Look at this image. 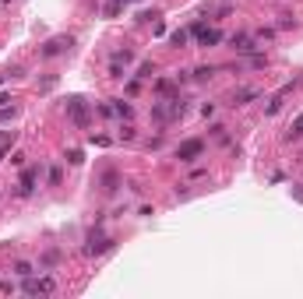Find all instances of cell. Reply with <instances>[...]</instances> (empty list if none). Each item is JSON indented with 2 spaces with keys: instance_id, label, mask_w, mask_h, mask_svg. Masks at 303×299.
<instances>
[{
  "instance_id": "44dd1931",
  "label": "cell",
  "mask_w": 303,
  "mask_h": 299,
  "mask_svg": "<svg viewBox=\"0 0 303 299\" xmlns=\"http://www.w3.org/2000/svg\"><path fill=\"white\" fill-rule=\"evenodd\" d=\"M152 74H155V64H152V60H145V64L138 67V77H152Z\"/></svg>"
},
{
  "instance_id": "9a60e30c",
  "label": "cell",
  "mask_w": 303,
  "mask_h": 299,
  "mask_svg": "<svg viewBox=\"0 0 303 299\" xmlns=\"http://www.w3.org/2000/svg\"><path fill=\"white\" fill-rule=\"evenodd\" d=\"M11 271H14V275H18V278H28V275H35V271H32V264H28V261H14V268H11Z\"/></svg>"
},
{
  "instance_id": "ffe728a7",
  "label": "cell",
  "mask_w": 303,
  "mask_h": 299,
  "mask_svg": "<svg viewBox=\"0 0 303 299\" xmlns=\"http://www.w3.org/2000/svg\"><path fill=\"white\" fill-rule=\"evenodd\" d=\"M60 180H64V173H60V165H53L50 169V187H60Z\"/></svg>"
},
{
  "instance_id": "7402d4cb",
  "label": "cell",
  "mask_w": 303,
  "mask_h": 299,
  "mask_svg": "<svg viewBox=\"0 0 303 299\" xmlns=\"http://www.w3.org/2000/svg\"><path fill=\"white\" fill-rule=\"evenodd\" d=\"M88 141H92V145H99V148H106V145H109V138H106V134H92Z\"/></svg>"
},
{
  "instance_id": "603a6c76",
  "label": "cell",
  "mask_w": 303,
  "mask_h": 299,
  "mask_svg": "<svg viewBox=\"0 0 303 299\" xmlns=\"http://www.w3.org/2000/svg\"><path fill=\"white\" fill-rule=\"evenodd\" d=\"M120 138H124V141H134L138 134H134V127H124V131H120Z\"/></svg>"
},
{
  "instance_id": "e0dca14e",
  "label": "cell",
  "mask_w": 303,
  "mask_h": 299,
  "mask_svg": "<svg viewBox=\"0 0 303 299\" xmlns=\"http://www.w3.org/2000/svg\"><path fill=\"white\" fill-rule=\"evenodd\" d=\"M279 28H296V18L286 11V14H279Z\"/></svg>"
},
{
  "instance_id": "d6986e66",
  "label": "cell",
  "mask_w": 303,
  "mask_h": 299,
  "mask_svg": "<svg viewBox=\"0 0 303 299\" xmlns=\"http://www.w3.org/2000/svg\"><path fill=\"white\" fill-rule=\"evenodd\" d=\"M67 162H71V165H81V162H85V151H81V148H71V151H67Z\"/></svg>"
},
{
  "instance_id": "ac0fdd59",
  "label": "cell",
  "mask_w": 303,
  "mask_h": 299,
  "mask_svg": "<svg viewBox=\"0 0 303 299\" xmlns=\"http://www.w3.org/2000/svg\"><path fill=\"white\" fill-rule=\"evenodd\" d=\"M254 39H257V42H268V39H275V28H257Z\"/></svg>"
},
{
  "instance_id": "8fae6325",
  "label": "cell",
  "mask_w": 303,
  "mask_h": 299,
  "mask_svg": "<svg viewBox=\"0 0 303 299\" xmlns=\"http://www.w3.org/2000/svg\"><path fill=\"white\" fill-rule=\"evenodd\" d=\"M191 74L198 77V81H208V77H215V74H219V67H215V64H201V67H194Z\"/></svg>"
},
{
  "instance_id": "5bb4252c",
  "label": "cell",
  "mask_w": 303,
  "mask_h": 299,
  "mask_svg": "<svg viewBox=\"0 0 303 299\" xmlns=\"http://www.w3.org/2000/svg\"><path fill=\"white\" fill-rule=\"evenodd\" d=\"M303 138V116H296V123L286 131V141H300Z\"/></svg>"
},
{
  "instance_id": "3957f363",
  "label": "cell",
  "mask_w": 303,
  "mask_h": 299,
  "mask_svg": "<svg viewBox=\"0 0 303 299\" xmlns=\"http://www.w3.org/2000/svg\"><path fill=\"white\" fill-rule=\"evenodd\" d=\"M191 35H194L201 46H208V50L222 42V32H219V28H208V25H201V21H194V25H191Z\"/></svg>"
},
{
  "instance_id": "52a82bcc",
  "label": "cell",
  "mask_w": 303,
  "mask_h": 299,
  "mask_svg": "<svg viewBox=\"0 0 303 299\" xmlns=\"http://www.w3.org/2000/svg\"><path fill=\"white\" fill-rule=\"evenodd\" d=\"M67 116H71V123H78V127H85V123H88L85 99H67Z\"/></svg>"
},
{
  "instance_id": "7c38bea8",
  "label": "cell",
  "mask_w": 303,
  "mask_h": 299,
  "mask_svg": "<svg viewBox=\"0 0 303 299\" xmlns=\"http://www.w3.org/2000/svg\"><path fill=\"white\" fill-rule=\"evenodd\" d=\"M113 113H117V116H124V120H131V116H134V106H131V102H124V99H113Z\"/></svg>"
},
{
  "instance_id": "5b68a950",
  "label": "cell",
  "mask_w": 303,
  "mask_h": 299,
  "mask_svg": "<svg viewBox=\"0 0 303 299\" xmlns=\"http://www.w3.org/2000/svg\"><path fill=\"white\" fill-rule=\"evenodd\" d=\"M201 155H205V141H201V138H191V141L176 145V158H180V162H194V158H201Z\"/></svg>"
},
{
  "instance_id": "ba28073f",
  "label": "cell",
  "mask_w": 303,
  "mask_h": 299,
  "mask_svg": "<svg viewBox=\"0 0 303 299\" xmlns=\"http://www.w3.org/2000/svg\"><path fill=\"white\" fill-rule=\"evenodd\" d=\"M257 95H261L257 88H236V92H233V102H229V106H250V102H254Z\"/></svg>"
},
{
  "instance_id": "cb8c5ba5",
  "label": "cell",
  "mask_w": 303,
  "mask_h": 299,
  "mask_svg": "<svg viewBox=\"0 0 303 299\" xmlns=\"http://www.w3.org/2000/svg\"><path fill=\"white\" fill-rule=\"evenodd\" d=\"M293 194H296V201H303V183H296V187H293Z\"/></svg>"
},
{
  "instance_id": "9c48e42d",
  "label": "cell",
  "mask_w": 303,
  "mask_h": 299,
  "mask_svg": "<svg viewBox=\"0 0 303 299\" xmlns=\"http://www.w3.org/2000/svg\"><path fill=\"white\" fill-rule=\"evenodd\" d=\"M289 92H293V84H286V88H279V92L272 95V102H268V109H264V113H268V116H275V113L282 109V102H286V95H289Z\"/></svg>"
},
{
  "instance_id": "4fadbf2b",
  "label": "cell",
  "mask_w": 303,
  "mask_h": 299,
  "mask_svg": "<svg viewBox=\"0 0 303 299\" xmlns=\"http://www.w3.org/2000/svg\"><path fill=\"white\" fill-rule=\"evenodd\" d=\"M187 39H191V32H187V28H176V32H169V42H173L176 50H183V46H187Z\"/></svg>"
},
{
  "instance_id": "6da1fadb",
  "label": "cell",
  "mask_w": 303,
  "mask_h": 299,
  "mask_svg": "<svg viewBox=\"0 0 303 299\" xmlns=\"http://www.w3.org/2000/svg\"><path fill=\"white\" fill-rule=\"evenodd\" d=\"M109 250H113V239L102 236L99 229H92L88 239H85V257H102V253H109Z\"/></svg>"
},
{
  "instance_id": "30bf717a",
  "label": "cell",
  "mask_w": 303,
  "mask_h": 299,
  "mask_svg": "<svg viewBox=\"0 0 303 299\" xmlns=\"http://www.w3.org/2000/svg\"><path fill=\"white\" fill-rule=\"evenodd\" d=\"M102 190H106V194H117V190H120V176H117L113 169L102 173Z\"/></svg>"
},
{
  "instance_id": "277c9868",
  "label": "cell",
  "mask_w": 303,
  "mask_h": 299,
  "mask_svg": "<svg viewBox=\"0 0 303 299\" xmlns=\"http://www.w3.org/2000/svg\"><path fill=\"white\" fill-rule=\"evenodd\" d=\"M71 46H74V39H71V35H53V39L39 50V57H43V60H53V57H60V53H64V50H71Z\"/></svg>"
},
{
  "instance_id": "7a4b0ae2",
  "label": "cell",
  "mask_w": 303,
  "mask_h": 299,
  "mask_svg": "<svg viewBox=\"0 0 303 299\" xmlns=\"http://www.w3.org/2000/svg\"><path fill=\"white\" fill-rule=\"evenodd\" d=\"M39 176H43V162L39 165H25V173H21V180H18V197H28L32 190H35V183H39Z\"/></svg>"
},
{
  "instance_id": "8992f818",
  "label": "cell",
  "mask_w": 303,
  "mask_h": 299,
  "mask_svg": "<svg viewBox=\"0 0 303 299\" xmlns=\"http://www.w3.org/2000/svg\"><path fill=\"white\" fill-rule=\"evenodd\" d=\"M229 46H233L236 53H257V39H254L250 32H236V35L229 39Z\"/></svg>"
},
{
  "instance_id": "2e32d148",
  "label": "cell",
  "mask_w": 303,
  "mask_h": 299,
  "mask_svg": "<svg viewBox=\"0 0 303 299\" xmlns=\"http://www.w3.org/2000/svg\"><path fill=\"white\" fill-rule=\"evenodd\" d=\"M212 134H215V141H219V145H229V127L215 123V127H212Z\"/></svg>"
}]
</instances>
